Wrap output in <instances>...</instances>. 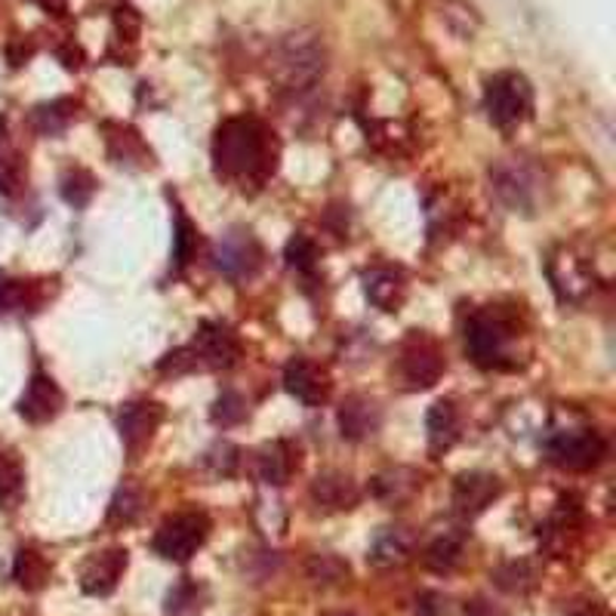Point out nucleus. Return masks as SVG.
Returning <instances> with one entry per match:
<instances>
[{
	"mask_svg": "<svg viewBox=\"0 0 616 616\" xmlns=\"http://www.w3.org/2000/svg\"><path fill=\"white\" fill-rule=\"evenodd\" d=\"M278 62H281L284 83L287 90H308L315 87L324 74V47L315 34H287L278 50Z\"/></svg>",
	"mask_w": 616,
	"mask_h": 616,
	"instance_id": "nucleus-9",
	"label": "nucleus"
},
{
	"mask_svg": "<svg viewBox=\"0 0 616 616\" xmlns=\"http://www.w3.org/2000/svg\"><path fill=\"white\" fill-rule=\"evenodd\" d=\"M34 53V47L26 41H13L10 47H7V56H10V66H22L28 56Z\"/></svg>",
	"mask_w": 616,
	"mask_h": 616,
	"instance_id": "nucleus-44",
	"label": "nucleus"
},
{
	"mask_svg": "<svg viewBox=\"0 0 616 616\" xmlns=\"http://www.w3.org/2000/svg\"><path fill=\"white\" fill-rule=\"evenodd\" d=\"M499 494H503V484H499L496 475H490V471H466L454 484V506L459 515L475 518L487 506H494V499Z\"/></svg>",
	"mask_w": 616,
	"mask_h": 616,
	"instance_id": "nucleus-16",
	"label": "nucleus"
},
{
	"mask_svg": "<svg viewBox=\"0 0 616 616\" xmlns=\"http://www.w3.org/2000/svg\"><path fill=\"white\" fill-rule=\"evenodd\" d=\"M308 579L315 586H339L351 576V567L346 558H339L334 552H321V555H311L306 564Z\"/></svg>",
	"mask_w": 616,
	"mask_h": 616,
	"instance_id": "nucleus-29",
	"label": "nucleus"
},
{
	"mask_svg": "<svg viewBox=\"0 0 616 616\" xmlns=\"http://www.w3.org/2000/svg\"><path fill=\"white\" fill-rule=\"evenodd\" d=\"M127 564H130V552L121 546H111L90 555L81 567V589L96 598H106L118 589V583L127 574Z\"/></svg>",
	"mask_w": 616,
	"mask_h": 616,
	"instance_id": "nucleus-13",
	"label": "nucleus"
},
{
	"mask_svg": "<svg viewBox=\"0 0 616 616\" xmlns=\"http://www.w3.org/2000/svg\"><path fill=\"white\" fill-rule=\"evenodd\" d=\"M7 139V118H0V142Z\"/></svg>",
	"mask_w": 616,
	"mask_h": 616,
	"instance_id": "nucleus-45",
	"label": "nucleus"
},
{
	"mask_svg": "<svg viewBox=\"0 0 616 616\" xmlns=\"http://www.w3.org/2000/svg\"><path fill=\"white\" fill-rule=\"evenodd\" d=\"M484 108L499 130H515L534 115V87L518 71H499L484 87Z\"/></svg>",
	"mask_w": 616,
	"mask_h": 616,
	"instance_id": "nucleus-4",
	"label": "nucleus"
},
{
	"mask_svg": "<svg viewBox=\"0 0 616 616\" xmlns=\"http://www.w3.org/2000/svg\"><path fill=\"white\" fill-rule=\"evenodd\" d=\"M62 404H66V395L56 386L53 376L34 374L28 379V386L26 391H22L16 410H19V416H22L26 423L41 426V423H50V419H56V416L62 414Z\"/></svg>",
	"mask_w": 616,
	"mask_h": 616,
	"instance_id": "nucleus-15",
	"label": "nucleus"
},
{
	"mask_svg": "<svg viewBox=\"0 0 616 616\" xmlns=\"http://www.w3.org/2000/svg\"><path fill=\"white\" fill-rule=\"evenodd\" d=\"M466 351L484 370H509L511 342L518 339V324L503 308H478L466 321Z\"/></svg>",
	"mask_w": 616,
	"mask_h": 616,
	"instance_id": "nucleus-2",
	"label": "nucleus"
},
{
	"mask_svg": "<svg viewBox=\"0 0 616 616\" xmlns=\"http://www.w3.org/2000/svg\"><path fill=\"white\" fill-rule=\"evenodd\" d=\"M546 275H549L552 290L558 294L562 302H586L595 290V266L586 254H579L576 247H555L546 262Z\"/></svg>",
	"mask_w": 616,
	"mask_h": 616,
	"instance_id": "nucleus-5",
	"label": "nucleus"
},
{
	"mask_svg": "<svg viewBox=\"0 0 616 616\" xmlns=\"http://www.w3.org/2000/svg\"><path fill=\"white\" fill-rule=\"evenodd\" d=\"M419 484H423V478L414 469H389L370 481V494L386 506H401L407 499H414Z\"/></svg>",
	"mask_w": 616,
	"mask_h": 616,
	"instance_id": "nucleus-23",
	"label": "nucleus"
},
{
	"mask_svg": "<svg viewBox=\"0 0 616 616\" xmlns=\"http://www.w3.org/2000/svg\"><path fill=\"white\" fill-rule=\"evenodd\" d=\"M74 118H78L74 99H53V102H43L31 111V127L47 139H53V136L66 133Z\"/></svg>",
	"mask_w": 616,
	"mask_h": 616,
	"instance_id": "nucleus-24",
	"label": "nucleus"
},
{
	"mask_svg": "<svg viewBox=\"0 0 616 616\" xmlns=\"http://www.w3.org/2000/svg\"><path fill=\"white\" fill-rule=\"evenodd\" d=\"M324 616H355V614H346V610H334V614H324Z\"/></svg>",
	"mask_w": 616,
	"mask_h": 616,
	"instance_id": "nucleus-46",
	"label": "nucleus"
},
{
	"mask_svg": "<svg viewBox=\"0 0 616 616\" xmlns=\"http://www.w3.org/2000/svg\"><path fill=\"white\" fill-rule=\"evenodd\" d=\"M398 374H401L407 389H431L444 376V351L441 346L426 334H410L404 339L401 358H398Z\"/></svg>",
	"mask_w": 616,
	"mask_h": 616,
	"instance_id": "nucleus-10",
	"label": "nucleus"
},
{
	"mask_svg": "<svg viewBox=\"0 0 616 616\" xmlns=\"http://www.w3.org/2000/svg\"><path fill=\"white\" fill-rule=\"evenodd\" d=\"M284 259L296 271H315L318 259H321V250H318V244L311 241L308 235H294L287 241V247H284Z\"/></svg>",
	"mask_w": 616,
	"mask_h": 616,
	"instance_id": "nucleus-35",
	"label": "nucleus"
},
{
	"mask_svg": "<svg viewBox=\"0 0 616 616\" xmlns=\"http://www.w3.org/2000/svg\"><path fill=\"white\" fill-rule=\"evenodd\" d=\"M281 146L259 118H228L216 127L213 167L219 179L238 188H262L278 170Z\"/></svg>",
	"mask_w": 616,
	"mask_h": 616,
	"instance_id": "nucleus-1",
	"label": "nucleus"
},
{
	"mask_svg": "<svg viewBox=\"0 0 616 616\" xmlns=\"http://www.w3.org/2000/svg\"><path fill=\"white\" fill-rule=\"evenodd\" d=\"M203 463H207V469L213 471V475L228 478V475H235L238 466H241V450L231 441H219L207 450V459H203Z\"/></svg>",
	"mask_w": 616,
	"mask_h": 616,
	"instance_id": "nucleus-37",
	"label": "nucleus"
},
{
	"mask_svg": "<svg viewBox=\"0 0 616 616\" xmlns=\"http://www.w3.org/2000/svg\"><path fill=\"white\" fill-rule=\"evenodd\" d=\"M336 423H339V435L346 441H367L374 438L379 426H382V407L374 401V398H364V395H351L342 401L339 414H336Z\"/></svg>",
	"mask_w": 616,
	"mask_h": 616,
	"instance_id": "nucleus-17",
	"label": "nucleus"
},
{
	"mask_svg": "<svg viewBox=\"0 0 616 616\" xmlns=\"http://www.w3.org/2000/svg\"><path fill=\"white\" fill-rule=\"evenodd\" d=\"M296 469H299V456L294 454V447L287 441H271L256 450L254 471L262 484L284 487V484L290 481V475H294Z\"/></svg>",
	"mask_w": 616,
	"mask_h": 616,
	"instance_id": "nucleus-20",
	"label": "nucleus"
},
{
	"mask_svg": "<svg viewBox=\"0 0 616 616\" xmlns=\"http://www.w3.org/2000/svg\"><path fill=\"white\" fill-rule=\"evenodd\" d=\"M59 191H62V198H66V203H71V207H87V203L93 201L96 195V179L90 170H83V167H71V170H66V176H62V182H59Z\"/></svg>",
	"mask_w": 616,
	"mask_h": 616,
	"instance_id": "nucleus-32",
	"label": "nucleus"
},
{
	"mask_svg": "<svg viewBox=\"0 0 616 616\" xmlns=\"http://www.w3.org/2000/svg\"><path fill=\"white\" fill-rule=\"evenodd\" d=\"M490 188L511 213L534 216L546 198V176L527 158H503L490 167Z\"/></svg>",
	"mask_w": 616,
	"mask_h": 616,
	"instance_id": "nucleus-3",
	"label": "nucleus"
},
{
	"mask_svg": "<svg viewBox=\"0 0 616 616\" xmlns=\"http://www.w3.org/2000/svg\"><path fill=\"white\" fill-rule=\"evenodd\" d=\"M546 456L552 466L564 471L598 469L607 456V441L595 429H564L555 431L546 441Z\"/></svg>",
	"mask_w": 616,
	"mask_h": 616,
	"instance_id": "nucleus-7",
	"label": "nucleus"
},
{
	"mask_svg": "<svg viewBox=\"0 0 616 616\" xmlns=\"http://www.w3.org/2000/svg\"><path fill=\"white\" fill-rule=\"evenodd\" d=\"M416 616H447V598L438 592H426L416 598Z\"/></svg>",
	"mask_w": 616,
	"mask_h": 616,
	"instance_id": "nucleus-41",
	"label": "nucleus"
},
{
	"mask_svg": "<svg viewBox=\"0 0 616 616\" xmlns=\"http://www.w3.org/2000/svg\"><path fill=\"white\" fill-rule=\"evenodd\" d=\"M26 494V469L13 454H0V509H13Z\"/></svg>",
	"mask_w": 616,
	"mask_h": 616,
	"instance_id": "nucleus-30",
	"label": "nucleus"
},
{
	"mask_svg": "<svg viewBox=\"0 0 616 616\" xmlns=\"http://www.w3.org/2000/svg\"><path fill=\"white\" fill-rule=\"evenodd\" d=\"M416 549V536L407 527H389L376 536V543L370 546L367 562L374 567H398V564L410 562V555Z\"/></svg>",
	"mask_w": 616,
	"mask_h": 616,
	"instance_id": "nucleus-21",
	"label": "nucleus"
},
{
	"mask_svg": "<svg viewBox=\"0 0 616 616\" xmlns=\"http://www.w3.org/2000/svg\"><path fill=\"white\" fill-rule=\"evenodd\" d=\"M567 616H610L602 602H576Z\"/></svg>",
	"mask_w": 616,
	"mask_h": 616,
	"instance_id": "nucleus-42",
	"label": "nucleus"
},
{
	"mask_svg": "<svg viewBox=\"0 0 616 616\" xmlns=\"http://www.w3.org/2000/svg\"><path fill=\"white\" fill-rule=\"evenodd\" d=\"M26 182V167L19 155H7L0 158V195H16Z\"/></svg>",
	"mask_w": 616,
	"mask_h": 616,
	"instance_id": "nucleus-39",
	"label": "nucleus"
},
{
	"mask_svg": "<svg viewBox=\"0 0 616 616\" xmlns=\"http://www.w3.org/2000/svg\"><path fill=\"white\" fill-rule=\"evenodd\" d=\"M207 536H210V518H207V511H179V515L167 518V521L158 527V534H155V552L161 555L163 562L182 564L188 562L195 552L201 549L203 543H207Z\"/></svg>",
	"mask_w": 616,
	"mask_h": 616,
	"instance_id": "nucleus-6",
	"label": "nucleus"
},
{
	"mask_svg": "<svg viewBox=\"0 0 616 616\" xmlns=\"http://www.w3.org/2000/svg\"><path fill=\"white\" fill-rule=\"evenodd\" d=\"M108 155L115 163H146L151 155H148L146 142L139 139L133 127H118V123H108Z\"/></svg>",
	"mask_w": 616,
	"mask_h": 616,
	"instance_id": "nucleus-26",
	"label": "nucleus"
},
{
	"mask_svg": "<svg viewBox=\"0 0 616 616\" xmlns=\"http://www.w3.org/2000/svg\"><path fill=\"white\" fill-rule=\"evenodd\" d=\"M50 576H53V567H50V562L43 558V552L31 549V546L16 552L13 579L19 583V589L41 592L43 586L50 583Z\"/></svg>",
	"mask_w": 616,
	"mask_h": 616,
	"instance_id": "nucleus-25",
	"label": "nucleus"
},
{
	"mask_svg": "<svg viewBox=\"0 0 616 616\" xmlns=\"http://www.w3.org/2000/svg\"><path fill=\"white\" fill-rule=\"evenodd\" d=\"M463 552H466V534H444L426 549V567L435 574H450L456 564L463 562Z\"/></svg>",
	"mask_w": 616,
	"mask_h": 616,
	"instance_id": "nucleus-28",
	"label": "nucleus"
},
{
	"mask_svg": "<svg viewBox=\"0 0 616 616\" xmlns=\"http://www.w3.org/2000/svg\"><path fill=\"white\" fill-rule=\"evenodd\" d=\"M201 364H198V355L188 349H176V351H167L161 361H158V374L161 376H186V374H195Z\"/></svg>",
	"mask_w": 616,
	"mask_h": 616,
	"instance_id": "nucleus-38",
	"label": "nucleus"
},
{
	"mask_svg": "<svg viewBox=\"0 0 616 616\" xmlns=\"http://www.w3.org/2000/svg\"><path fill=\"white\" fill-rule=\"evenodd\" d=\"M203 598H207V589L201 583L186 579L176 589H170L163 610H167V616H198L203 610Z\"/></svg>",
	"mask_w": 616,
	"mask_h": 616,
	"instance_id": "nucleus-31",
	"label": "nucleus"
},
{
	"mask_svg": "<svg viewBox=\"0 0 616 616\" xmlns=\"http://www.w3.org/2000/svg\"><path fill=\"white\" fill-rule=\"evenodd\" d=\"M26 281H13L10 275H3L0 271V315H7V311H13L26 302Z\"/></svg>",
	"mask_w": 616,
	"mask_h": 616,
	"instance_id": "nucleus-40",
	"label": "nucleus"
},
{
	"mask_svg": "<svg viewBox=\"0 0 616 616\" xmlns=\"http://www.w3.org/2000/svg\"><path fill=\"white\" fill-rule=\"evenodd\" d=\"M146 511V490L133 481H123L118 494L108 506V524L115 527H127V524L139 521V515Z\"/></svg>",
	"mask_w": 616,
	"mask_h": 616,
	"instance_id": "nucleus-27",
	"label": "nucleus"
},
{
	"mask_svg": "<svg viewBox=\"0 0 616 616\" xmlns=\"http://www.w3.org/2000/svg\"><path fill=\"white\" fill-rule=\"evenodd\" d=\"M466 616H506L499 607H494L490 602H484V598H475V602L466 604Z\"/></svg>",
	"mask_w": 616,
	"mask_h": 616,
	"instance_id": "nucleus-43",
	"label": "nucleus"
},
{
	"mask_svg": "<svg viewBox=\"0 0 616 616\" xmlns=\"http://www.w3.org/2000/svg\"><path fill=\"white\" fill-rule=\"evenodd\" d=\"M364 294L382 311H398L407 299V275L395 266H376L364 271Z\"/></svg>",
	"mask_w": 616,
	"mask_h": 616,
	"instance_id": "nucleus-18",
	"label": "nucleus"
},
{
	"mask_svg": "<svg viewBox=\"0 0 616 616\" xmlns=\"http://www.w3.org/2000/svg\"><path fill=\"white\" fill-rule=\"evenodd\" d=\"M311 499L324 511H349L361 503V487L342 471H324L311 481Z\"/></svg>",
	"mask_w": 616,
	"mask_h": 616,
	"instance_id": "nucleus-19",
	"label": "nucleus"
},
{
	"mask_svg": "<svg viewBox=\"0 0 616 616\" xmlns=\"http://www.w3.org/2000/svg\"><path fill=\"white\" fill-rule=\"evenodd\" d=\"M163 423V407L158 401H148V398H139V401L123 404L121 414H118V431H121L123 447L130 454H139L151 438L155 431L161 429Z\"/></svg>",
	"mask_w": 616,
	"mask_h": 616,
	"instance_id": "nucleus-14",
	"label": "nucleus"
},
{
	"mask_svg": "<svg viewBox=\"0 0 616 616\" xmlns=\"http://www.w3.org/2000/svg\"><path fill=\"white\" fill-rule=\"evenodd\" d=\"M188 349L198 355V364L207 370H228L241 361V339L228 324L219 321H203Z\"/></svg>",
	"mask_w": 616,
	"mask_h": 616,
	"instance_id": "nucleus-11",
	"label": "nucleus"
},
{
	"mask_svg": "<svg viewBox=\"0 0 616 616\" xmlns=\"http://www.w3.org/2000/svg\"><path fill=\"white\" fill-rule=\"evenodd\" d=\"M213 262L231 281H250L266 266V250L250 228H228L216 241Z\"/></svg>",
	"mask_w": 616,
	"mask_h": 616,
	"instance_id": "nucleus-8",
	"label": "nucleus"
},
{
	"mask_svg": "<svg viewBox=\"0 0 616 616\" xmlns=\"http://www.w3.org/2000/svg\"><path fill=\"white\" fill-rule=\"evenodd\" d=\"M494 583L503 592H511V595H524V592L534 589L536 570L530 562H509L494 570Z\"/></svg>",
	"mask_w": 616,
	"mask_h": 616,
	"instance_id": "nucleus-33",
	"label": "nucleus"
},
{
	"mask_svg": "<svg viewBox=\"0 0 616 616\" xmlns=\"http://www.w3.org/2000/svg\"><path fill=\"white\" fill-rule=\"evenodd\" d=\"M198 254V228L191 226L186 213H176V235H173V256L176 266H188Z\"/></svg>",
	"mask_w": 616,
	"mask_h": 616,
	"instance_id": "nucleus-36",
	"label": "nucleus"
},
{
	"mask_svg": "<svg viewBox=\"0 0 616 616\" xmlns=\"http://www.w3.org/2000/svg\"><path fill=\"white\" fill-rule=\"evenodd\" d=\"M426 429H429L431 454L438 456L450 450L459 438V410L454 401H435L426 416Z\"/></svg>",
	"mask_w": 616,
	"mask_h": 616,
	"instance_id": "nucleus-22",
	"label": "nucleus"
},
{
	"mask_svg": "<svg viewBox=\"0 0 616 616\" xmlns=\"http://www.w3.org/2000/svg\"><path fill=\"white\" fill-rule=\"evenodd\" d=\"M284 389L294 395L296 401H302L306 407H321L330 401L334 391V379L324 370L321 364L308 361V358H294L284 367Z\"/></svg>",
	"mask_w": 616,
	"mask_h": 616,
	"instance_id": "nucleus-12",
	"label": "nucleus"
},
{
	"mask_svg": "<svg viewBox=\"0 0 616 616\" xmlns=\"http://www.w3.org/2000/svg\"><path fill=\"white\" fill-rule=\"evenodd\" d=\"M210 419H213V426L219 429H235V426H241L244 419H247V401H244V395L238 391H222L219 398H216L213 410H210Z\"/></svg>",
	"mask_w": 616,
	"mask_h": 616,
	"instance_id": "nucleus-34",
	"label": "nucleus"
}]
</instances>
